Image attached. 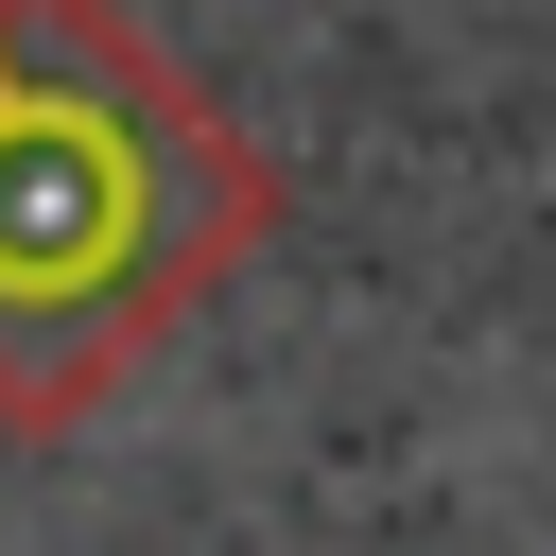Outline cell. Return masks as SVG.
Masks as SVG:
<instances>
[{"label": "cell", "instance_id": "cell-1", "mask_svg": "<svg viewBox=\"0 0 556 556\" xmlns=\"http://www.w3.org/2000/svg\"><path fill=\"white\" fill-rule=\"evenodd\" d=\"M261 226V139L122 0H0V434H87Z\"/></svg>", "mask_w": 556, "mask_h": 556}]
</instances>
